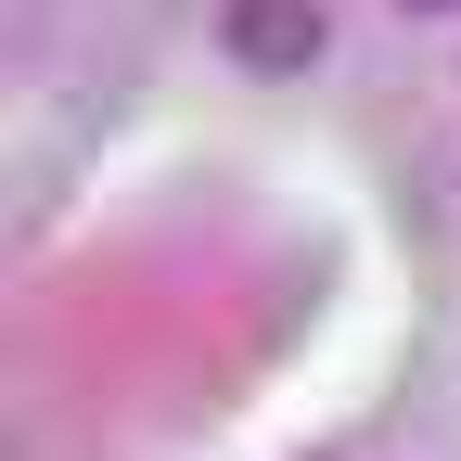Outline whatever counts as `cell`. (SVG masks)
Instances as JSON below:
<instances>
[{"instance_id":"cell-1","label":"cell","mask_w":461,"mask_h":461,"mask_svg":"<svg viewBox=\"0 0 461 461\" xmlns=\"http://www.w3.org/2000/svg\"><path fill=\"white\" fill-rule=\"evenodd\" d=\"M230 51L269 65V77H295V65H321V14L308 0H230Z\"/></svg>"}]
</instances>
